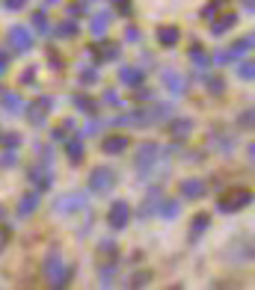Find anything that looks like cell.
<instances>
[{
  "label": "cell",
  "instance_id": "603a6c76",
  "mask_svg": "<svg viewBox=\"0 0 255 290\" xmlns=\"http://www.w3.org/2000/svg\"><path fill=\"white\" fill-rule=\"evenodd\" d=\"M190 59H193V65H196V69H208V65H211V56L205 54V51H202V48H190Z\"/></svg>",
  "mask_w": 255,
  "mask_h": 290
},
{
  "label": "cell",
  "instance_id": "d590c367",
  "mask_svg": "<svg viewBox=\"0 0 255 290\" xmlns=\"http://www.w3.org/2000/svg\"><path fill=\"white\" fill-rule=\"evenodd\" d=\"M3 6H6V9H12V12H18V9H24V6H27V0H3Z\"/></svg>",
  "mask_w": 255,
  "mask_h": 290
},
{
  "label": "cell",
  "instance_id": "5b68a950",
  "mask_svg": "<svg viewBox=\"0 0 255 290\" xmlns=\"http://www.w3.org/2000/svg\"><path fill=\"white\" fill-rule=\"evenodd\" d=\"M54 207H57L59 213H74V210H83L86 207V195L77 193V190H71V193H62L54 202Z\"/></svg>",
  "mask_w": 255,
  "mask_h": 290
},
{
  "label": "cell",
  "instance_id": "30bf717a",
  "mask_svg": "<svg viewBox=\"0 0 255 290\" xmlns=\"http://www.w3.org/2000/svg\"><path fill=\"white\" fill-rule=\"evenodd\" d=\"M160 77H163V86L169 89L172 95H184V92H187V77H184V74H178V71L166 69Z\"/></svg>",
  "mask_w": 255,
  "mask_h": 290
},
{
  "label": "cell",
  "instance_id": "3957f363",
  "mask_svg": "<svg viewBox=\"0 0 255 290\" xmlns=\"http://www.w3.org/2000/svg\"><path fill=\"white\" fill-rule=\"evenodd\" d=\"M27 178H30V184H36L39 190H48V187H54V169H51L48 160H39V163L30 166Z\"/></svg>",
  "mask_w": 255,
  "mask_h": 290
},
{
  "label": "cell",
  "instance_id": "ac0fdd59",
  "mask_svg": "<svg viewBox=\"0 0 255 290\" xmlns=\"http://www.w3.org/2000/svg\"><path fill=\"white\" fill-rule=\"evenodd\" d=\"M0 104H3V110H9V113L24 110V98L18 95V92H6V95H0Z\"/></svg>",
  "mask_w": 255,
  "mask_h": 290
},
{
  "label": "cell",
  "instance_id": "ab89813d",
  "mask_svg": "<svg viewBox=\"0 0 255 290\" xmlns=\"http://www.w3.org/2000/svg\"><path fill=\"white\" fill-rule=\"evenodd\" d=\"M33 80H36V71L33 69H27L24 74H21V83H33Z\"/></svg>",
  "mask_w": 255,
  "mask_h": 290
},
{
  "label": "cell",
  "instance_id": "9a60e30c",
  "mask_svg": "<svg viewBox=\"0 0 255 290\" xmlns=\"http://www.w3.org/2000/svg\"><path fill=\"white\" fill-rule=\"evenodd\" d=\"M178 27H172V24H163V27H157V41L163 44V48H172L175 41H178Z\"/></svg>",
  "mask_w": 255,
  "mask_h": 290
},
{
  "label": "cell",
  "instance_id": "1f68e13d",
  "mask_svg": "<svg viewBox=\"0 0 255 290\" xmlns=\"http://www.w3.org/2000/svg\"><path fill=\"white\" fill-rule=\"evenodd\" d=\"M160 216H178V205L175 202H163L160 205Z\"/></svg>",
  "mask_w": 255,
  "mask_h": 290
},
{
  "label": "cell",
  "instance_id": "cb8c5ba5",
  "mask_svg": "<svg viewBox=\"0 0 255 290\" xmlns=\"http://www.w3.org/2000/svg\"><path fill=\"white\" fill-rule=\"evenodd\" d=\"M208 225H211V216H208V213H199L196 219H193V225H190V228H193V231H190V237H199L205 228H208Z\"/></svg>",
  "mask_w": 255,
  "mask_h": 290
},
{
  "label": "cell",
  "instance_id": "4dcf8cb0",
  "mask_svg": "<svg viewBox=\"0 0 255 290\" xmlns=\"http://www.w3.org/2000/svg\"><path fill=\"white\" fill-rule=\"evenodd\" d=\"M238 74H241V80H252V77H255L252 62H241V69H238Z\"/></svg>",
  "mask_w": 255,
  "mask_h": 290
},
{
  "label": "cell",
  "instance_id": "f546056e",
  "mask_svg": "<svg viewBox=\"0 0 255 290\" xmlns=\"http://www.w3.org/2000/svg\"><path fill=\"white\" fill-rule=\"evenodd\" d=\"M33 24H36V30H42V33H48V15L45 12H33Z\"/></svg>",
  "mask_w": 255,
  "mask_h": 290
},
{
  "label": "cell",
  "instance_id": "60d3db41",
  "mask_svg": "<svg viewBox=\"0 0 255 290\" xmlns=\"http://www.w3.org/2000/svg\"><path fill=\"white\" fill-rule=\"evenodd\" d=\"M125 36H128L131 41H137V39H140V30H137V27H128V30H125Z\"/></svg>",
  "mask_w": 255,
  "mask_h": 290
},
{
  "label": "cell",
  "instance_id": "c3c4849f",
  "mask_svg": "<svg viewBox=\"0 0 255 290\" xmlns=\"http://www.w3.org/2000/svg\"><path fill=\"white\" fill-rule=\"evenodd\" d=\"M45 3H48V6H51V3H59V0H45Z\"/></svg>",
  "mask_w": 255,
  "mask_h": 290
},
{
  "label": "cell",
  "instance_id": "44dd1931",
  "mask_svg": "<svg viewBox=\"0 0 255 290\" xmlns=\"http://www.w3.org/2000/svg\"><path fill=\"white\" fill-rule=\"evenodd\" d=\"M107 27H110V15H95L92 18V24H89V30H92V36H104L107 33Z\"/></svg>",
  "mask_w": 255,
  "mask_h": 290
},
{
  "label": "cell",
  "instance_id": "f35d334b",
  "mask_svg": "<svg viewBox=\"0 0 255 290\" xmlns=\"http://www.w3.org/2000/svg\"><path fill=\"white\" fill-rule=\"evenodd\" d=\"M80 80H83V83H92V80H95V69H86L83 74H80Z\"/></svg>",
  "mask_w": 255,
  "mask_h": 290
},
{
  "label": "cell",
  "instance_id": "836d02e7",
  "mask_svg": "<svg viewBox=\"0 0 255 290\" xmlns=\"http://www.w3.org/2000/svg\"><path fill=\"white\" fill-rule=\"evenodd\" d=\"M0 142H3V148H6V145H9V148H15V145L21 142V137H18V133H3V137H0Z\"/></svg>",
  "mask_w": 255,
  "mask_h": 290
},
{
  "label": "cell",
  "instance_id": "8fae6325",
  "mask_svg": "<svg viewBox=\"0 0 255 290\" xmlns=\"http://www.w3.org/2000/svg\"><path fill=\"white\" fill-rule=\"evenodd\" d=\"M169 133L175 139H187L193 133V119H172L169 122Z\"/></svg>",
  "mask_w": 255,
  "mask_h": 290
},
{
  "label": "cell",
  "instance_id": "d6986e66",
  "mask_svg": "<svg viewBox=\"0 0 255 290\" xmlns=\"http://www.w3.org/2000/svg\"><path fill=\"white\" fill-rule=\"evenodd\" d=\"M36 207H39V195L36 193H24L21 195V202H18V213H21V216H30Z\"/></svg>",
  "mask_w": 255,
  "mask_h": 290
},
{
  "label": "cell",
  "instance_id": "e0dca14e",
  "mask_svg": "<svg viewBox=\"0 0 255 290\" xmlns=\"http://www.w3.org/2000/svg\"><path fill=\"white\" fill-rule=\"evenodd\" d=\"M235 24H238V15L228 12V15H223L220 21H214V24H211V33H214V36H223V33H228Z\"/></svg>",
  "mask_w": 255,
  "mask_h": 290
},
{
  "label": "cell",
  "instance_id": "83f0119b",
  "mask_svg": "<svg viewBox=\"0 0 255 290\" xmlns=\"http://www.w3.org/2000/svg\"><path fill=\"white\" fill-rule=\"evenodd\" d=\"M220 9H223V0H211V3H208V6L202 9V18H214V15L220 12Z\"/></svg>",
  "mask_w": 255,
  "mask_h": 290
},
{
  "label": "cell",
  "instance_id": "7402d4cb",
  "mask_svg": "<svg viewBox=\"0 0 255 290\" xmlns=\"http://www.w3.org/2000/svg\"><path fill=\"white\" fill-rule=\"evenodd\" d=\"M74 107H77L80 113H95L98 110V101L89 98V95H74Z\"/></svg>",
  "mask_w": 255,
  "mask_h": 290
},
{
  "label": "cell",
  "instance_id": "52a82bcc",
  "mask_svg": "<svg viewBox=\"0 0 255 290\" xmlns=\"http://www.w3.org/2000/svg\"><path fill=\"white\" fill-rule=\"evenodd\" d=\"M48 110H51V98L48 95H42V98H36L33 104H30V113H27V119H30V124H45V119H48Z\"/></svg>",
  "mask_w": 255,
  "mask_h": 290
},
{
  "label": "cell",
  "instance_id": "7bdbcfd3",
  "mask_svg": "<svg viewBox=\"0 0 255 290\" xmlns=\"http://www.w3.org/2000/svg\"><path fill=\"white\" fill-rule=\"evenodd\" d=\"M83 9V3H69V15H77Z\"/></svg>",
  "mask_w": 255,
  "mask_h": 290
},
{
  "label": "cell",
  "instance_id": "ee69618b",
  "mask_svg": "<svg viewBox=\"0 0 255 290\" xmlns=\"http://www.w3.org/2000/svg\"><path fill=\"white\" fill-rule=\"evenodd\" d=\"M51 62H54V69H62V59H59V54H54V51H51Z\"/></svg>",
  "mask_w": 255,
  "mask_h": 290
},
{
  "label": "cell",
  "instance_id": "f1b7e54d",
  "mask_svg": "<svg viewBox=\"0 0 255 290\" xmlns=\"http://www.w3.org/2000/svg\"><path fill=\"white\" fill-rule=\"evenodd\" d=\"M57 36H77V24H74V21L59 24V27H57Z\"/></svg>",
  "mask_w": 255,
  "mask_h": 290
},
{
  "label": "cell",
  "instance_id": "e575fe53",
  "mask_svg": "<svg viewBox=\"0 0 255 290\" xmlns=\"http://www.w3.org/2000/svg\"><path fill=\"white\" fill-rule=\"evenodd\" d=\"M15 163H18V157H15L12 151H3V157H0V166H6V169H12Z\"/></svg>",
  "mask_w": 255,
  "mask_h": 290
},
{
  "label": "cell",
  "instance_id": "f6af8a7d",
  "mask_svg": "<svg viewBox=\"0 0 255 290\" xmlns=\"http://www.w3.org/2000/svg\"><path fill=\"white\" fill-rule=\"evenodd\" d=\"M241 6L246 9V12H252V9H255V0H241Z\"/></svg>",
  "mask_w": 255,
  "mask_h": 290
},
{
  "label": "cell",
  "instance_id": "74e56055",
  "mask_svg": "<svg viewBox=\"0 0 255 290\" xmlns=\"http://www.w3.org/2000/svg\"><path fill=\"white\" fill-rule=\"evenodd\" d=\"M6 69H9V54L0 51V74H6Z\"/></svg>",
  "mask_w": 255,
  "mask_h": 290
},
{
  "label": "cell",
  "instance_id": "277c9868",
  "mask_svg": "<svg viewBox=\"0 0 255 290\" xmlns=\"http://www.w3.org/2000/svg\"><path fill=\"white\" fill-rule=\"evenodd\" d=\"M113 184H116V172L110 166H98V169L89 172V187H92L95 193H107Z\"/></svg>",
  "mask_w": 255,
  "mask_h": 290
},
{
  "label": "cell",
  "instance_id": "d6a6232c",
  "mask_svg": "<svg viewBox=\"0 0 255 290\" xmlns=\"http://www.w3.org/2000/svg\"><path fill=\"white\" fill-rule=\"evenodd\" d=\"M148 273H137V276L131 278V287H145V284H148Z\"/></svg>",
  "mask_w": 255,
  "mask_h": 290
},
{
  "label": "cell",
  "instance_id": "6da1fadb",
  "mask_svg": "<svg viewBox=\"0 0 255 290\" xmlns=\"http://www.w3.org/2000/svg\"><path fill=\"white\" fill-rule=\"evenodd\" d=\"M45 278H48L51 287H66L71 281V266L62 263V258H59L57 252L45 258Z\"/></svg>",
  "mask_w": 255,
  "mask_h": 290
},
{
  "label": "cell",
  "instance_id": "5bb4252c",
  "mask_svg": "<svg viewBox=\"0 0 255 290\" xmlns=\"http://www.w3.org/2000/svg\"><path fill=\"white\" fill-rule=\"evenodd\" d=\"M181 195H184V198H190V202H196V198H202V195H205V184H202V181H184V184H181Z\"/></svg>",
  "mask_w": 255,
  "mask_h": 290
},
{
  "label": "cell",
  "instance_id": "484cf974",
  "mask_svg": "<svg viewBox=\"0 0 255 290\" xmlns=\"http://www.w3.org/2000/svg\"><path fill=\"white\" fill-rule=\"evenodd\" d=\"M71 127H74V122H71V119H66L62 124H57V127H54V139H66Z\"/></svg>",
  "mask_w": 255,
  "mask_h": 290
},
{
  "label": "cell",
  "instance_id": "d4e9b609",
  "mask_svg": "<svg viewBox=\"0 0 255 290\" xmlns=\"http://www.w3.org/2000/svg\"><path fill=\"white\" fill-rule=\"evenodd\" d=\"M249 48H252V36H246V39H241L238 44H235V48H228V51H231V56L238 59V56H241V54H246Z\"/></svg>",
  "mask_w": 255,
  "mask_h": 290
},
{
  "label": "cell",
  "instance_id": "4316f807",
  "mask_svg": "<svg viewBox=\"0 0 255 290\" xmlns=\"http://www.w3.org/2000/svg\"><path fill=\"white\" fill-rule=\"evenodd\" d=\"M208 89H211L214 95H223L226 92V80L223 77H208Z\"/></svg>",
  "mask_w": 255,
  "mask_h": 290
},
{
  "label": "cell",
  "instance_id": "bcb514c9",
  "mask_svg": "<svg viewBox=\"0 0 255 290\" xmlns=\"http://www.w3.org/2000/svg\"><path fill=\"white\" fill-rule=\"evenodd\" d=\"M241 124H246V127H249V124H252V113H243V116H241Z\"/></svg>",
  "mask_w": 255,
  "mask_h": 290
},
{
  "label": "cell",
  "instance_id": "7a4b0ae2",
  "mask_svg": "<svg viewBox=\"0 0 255 290\" xmlns=\"http://www.w3.org/2000/svg\"><path fill=\"white\" fill-rule=\"evenodd\" d=\"M249 202H252V193H249V190H243V187H235V190H228L226 195H220L217 207H220L223 213H235V210L246 207Z\"/></svg>",
  "mask_w": 255,
  "mask_h": 290
},
{
  "label": "cell",
  "instance_id": "9c48e42d",
  "mask_svg": "<svg viewBox=\"0 0 255 290\" xmlns=\"http://www.w3.org/2000/svg\"><path fill=\"white\" fill-rule=\"evenodd\" d=\"M157 154H160V145L157 142H142L140 148H137V169H148V166L157 160Z\"/></svg>",
  "mask_w": 255,
  "mask_h": 290
},
{
  "label": "cell",
  "instance_id": "2e32d148",
  "mask_svg": "<svg viewBox=\"0 0 255 290\" xmlns=\"http://www.w3.org/2000/svg\"><path fill=\"white\" fill-rule=\"evenodd\" d=\"M92 54L98 56L101 62H104V59H116V56H119V44H116V41H101V44L92 48Z\"/></svg>",
  "mask_w": 255,
  "mask_h": 290
},
{
  "label": "cell",
  "instance_id": "8d00e7d4",
  "mask_svg": "<svg viewBox=\"0 0 255 290\" xmlns=\"http://www.w3.org/2000/svg\"><path fill=\"white\" fill-rule=\"evenodd\" d=\"M113 3H116V9H119L122 15H128V12H131V0H113Z\"/></svg>",
  "mask_w": 255,
  "mask_h": 290
},
{
  "label": "cell",
  "instance_id": "b9f144b4",
  "mask_svg": "<svg viewBox=\"0 0 255 290\" xmlns=\"http://www.w3.org/2000/svg\"><path fill=\"white\" fill-rule=\"evenodd\" d=\"M104 104H119V95H116V92H107V95H104Z\"/></svg>",
  "mask_w": 255,
  "mask_h": 290
},
{
  "label": "cell",
  "instance_id": "7dc6e473",
  "mask_svg": "<svg viewBox=\"0 0 255 290\" xmlns=\"http://www.w3.org/2000/svg\"><path fill=\"white\" fill-rule=\"evenodd\" d=\"M137 98H140V101H142V98H152V92H148V89H140V86H137Z\"/></svg>",
  "mask_w": 255,
  "mask_h": 290
},
{
  "label": "cell",
  "instance_id": "ba28073f",
  "mask_svg": "<svg viewBox=\"0 0 255 290\" xmlns=\"http://www.w3.org/2000/svg\"><path fill=\"white\" fill-rule=\"evenodd\" d=\"M9 44H12V51H18V54L30 51V48H33V36H30V30L27 27H12L9 30Z\"/></svg>",
  "mask_w": 255,
  "mask_h": 290
},
{
  "label": "cell",
  "instance_id": "681fc988",
  "mask_svg": "<svg viewBox=\"0 0 255 290\" xmlns=\"http://www.w3.org/2000/svg\"><path fill=\"white\" fill-rule=\"evenodd\" d=\"M3 213H6V210H3V207H0V219H3Z\"/></svg>",
  "mask_w": 255,
  "mask_h": 290
},
{
  "label": "cell",
  "instance_id": "7c38bea8",
  "mask_svg": "<svg viewBox=\"0 0 255 290\" xmlns=\"http://www.w3.org/2000/svg\"><path fill=\"white\" fill-rule=\"evenodd\" d=\"M128 148V137H107L101 139V151L104 154H122Z\"/></svg>",
  "mask_w": 255,
  "mask_h": 290
},
{
  "label": "cell",
  "instance_id": "4fadbf2b",
  "mask_svg": "<svg viewBox=\"0 0 255 290\" xmlns=\"http://www.w3.org/2000/svg\"><path fill=\"white\" fill-rule=\"evenodd\" d=\"M119 80L125 83V86H140V83H142V69L122 65V69H119Z\"/></svg>",
  "mask_w": 255,
  "mask_h": 290
},
{
  "label": "cell",
  "instance_id": "ffe728a7",
  "mask_svg": "<svg viewBox=\"0 0 255 290\" xmlns=\"http://www.w3.org/2000/svg\"><path fill=\"white\" fill-rule=\"evenodd\" d=\"M83 142H80V139H69V142H66V157H69L71 163H80V160H83Z\"/></svg>",
  "mask_w": 255,
  "mask_h": 290
},
{
  "label": "cell",
  "instance_id": "8992f818",
  "mask_svg": "<svg viewBox=\"0 0 255 290\" xmlns=\"http://www.w3.org/2000/svg\"><path fill=\"white\" fill-rule=\"evenodd\" d=\"M128 219H131V207H128L125 202H116V205L107 210V225L116 228V231H119V228H125Z\"/></svg>",
  "mask_w": 255,
  "mask_h": 290
}]
</instances>
